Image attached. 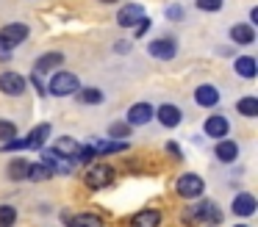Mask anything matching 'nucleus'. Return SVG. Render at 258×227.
I'll return each mask as SVG.
<instances>
[{
	"mask_svg": "<svg viewBox=\"0 0 258 227\" xmlns=\"http://www.w3.org/2000/svg\"><path fill=\"white\" fill-rule=\"evenodd\" d=\"M255 208H258L255 197H252V194H247V191L236 194V197H233V205H230L233 216H252V213H255Z\"/></svg>",
	"mask_w": 258,
	"mask_h": 227,
	"instance_id": "17",
	"label": "nucleus"
},
{
	"mask_svg": "<svg viewBox=\"0 0 258 227\" xmlns=\"http://www.w3.org/2000/svg\"><path fill=\"white\" fill-rule=\"evenodd\" d=\"M25 39H28V25H25V22H9V25L0 28V42L12 50L17 47V44H23Z\"/></svg>",
	"mask_w": 258,
	"mask_h": 227,
	"instance_id": "5",
	"label": "nucleus"
},
{
	"mask_svg": "<svg viewBox=\"0 0 258 227\" xmlns=\"http://www.w3.org/2000/svg\"><path fill=\"white\" fill-rule=\"evenodd\" d=\"M81 89L78 78L73 75V72H64L58 69L56 75L50 78V86H47V94H53V97H70V94H75Z\"/></svg>",
	"mask_w": 258,
	"mask_h": 227,
	"instance_id": "3",
	"label": "nucleus"
},
{
	"mask_svg": "<svg viewBox=\"0 0 258 227\" xmlns=\"http://www.w3.org/2000/svg\"><path fill=\"white\" fill-rule=\"evenodd\" d=\"M195 103L203 105V108H214L219 103V89L211 86V83H200L195 89Z\"/></svg>",
	"mask_w": 258,
	"mask_h": 227,
	"instance_id": "16",
	"label": "nucleus"
},
{
	"mask_svg": "<svg viewBox=\"0 0 258 227\" xmlns=\"http://www.w3.org/2000/svg\"><path fill=\"white\" fill-rule=\"evenodd\" d=\"M70 227H103V219L97 213H75L67 219Z\"/></svg>",
	"mask_w": 258,
	"mask_h": 227,
	"instance_id": "23",
	"label": "nucleus"
},
{
	"mask_svg": "<svg viewBox=\"0 0 258 227\" xmlns=\"http://www.w3.org/2000/svg\"><path fill=\"white\" fill-rule=\"evenodd\" d=\"M236 111H239L241 116H258V97H241L239 103H236Z\"/></svg>",
	"mask_w": 258,
	"mask_h": 227,
	"instance_id": "27",
	"label": "nucleus"
},
{
	"mask_svg": "<svg viewBox=\"0 0 258 227\" xmlns=\"http://www.w3.org/2000/svg\"><path fill=\"white\" fill-rule=\"evenodd\" d=\"M147 53H150L153 58H158V61H172L175 55H178V44H175V39H169V36L153 39V42L147 44Z\"/></svg>",
	"mask_w": 258,
	"mask_h": 227,
	"instance_id": "7",
	"label": "nucleus"
},
{
	"mask_svg": "<svg viewBox=\"0 0 258 227\" xmlns=\"http://www.w3.org/2000/svg\"><path fill=\"white\" fill-rule=\"evenodd\" d=\"M233 227H247V224H233Z\"/></svg>",
	"mask_w": 258,
	"mask_h": 227,
	"instance_id": "41",
	"label": "nucleus"
},
{
	"mask_svg": "<svg viewBox=\"0 0 258 227\" xmlns=\"http://www.w3.org/2000/svg\"><path fill=\"white\" fill-rule=\"evenodd\" d=\"M233 69H236V75L247 78V81H252V78L258 75V64H255L252 55H239V58L233 61Z\"/></svg>",
	"mask_w": 258,
	"mask_h": 227,
	"instance_id": "21",
	"label": "nucleus"
},
{
	"mask_svg": "<svg viewBox=\"0 0 258 227\" xmlns=\"http://www.w3.org/2000/svg\"><path fill=\"white\" fill-rule=\"evenodd\" d=\"M108 138H117V141H128L125 136H131V125L128 122H114V125H108Z\"/></svg>",
	"mask_w": 258,
	"mask_h": 227,
	"instance_id": "28",
	"label": "nucleus"
},
{
	"mask_svg": "<svg viewBox=\"0 0 258 227\" xmlns=\"http://www.w3.org/2000/svg\"><path fill=\"white\" fill-rule=\"evenodd\" d=\"M92 158H97L95 147H78V153L73 155L75 164H92Z\"/></svg>",
	"mask_w": 258,
	"mask_h": 227,
	"instance_id": "30",
	"label": "nucleus"
},
{
	"mask_svg": "<svg viewBox=\"0 0 258 227\" xmlns=\"http://www.w3.org/2000/svg\"><path fill=\"white\" fill-rule=\"evenodd\" d=\"M53 177V172L47 169L45 164H28V177H25V180H34V183H45V180H50Z\"/></svg>",
	"mask_w": 258,
	"mask_h": 227,
	"instance_id": "24",
	"label": "nucleus"
},
{
	"mask_svg": "<svg viewBox=\"0 0 258 227\" xmlns=\"http://www.w3.org/2000/svg\"><path fill=\"white\" fill-rule=\"evenodd\" d=\"M230 39H233L236 44H252L255 42V28H252L250 22H236V25L230 28Z\"/></svg>",
	"mask_w": 258,
	"mask_h": 227,
	"instance_id": "20",
	"label": "nucleus"
},
{
	"mask_svg": "<svg viewBox=\"0 0 258 227\" xmlns=\"http://www.w3.org/2000/svg\"><path fill=\"white\" fill-rule=\"evenodd\" d=\"M12 53H14L12 47H6V44L0 42V61H9V58H12Z\"/></svg>",
	"mask_w": 258,
	"mask_h": 227,
	"instance_id": "37",
	"label": "nucleus"
},
{
	"mask_svg": "<svg viewBox=\"0 0 258 227\" xmlns=\"http://www.w3.org/2000/svg\"><path fill=\"white\" fill-rule=\"evenodd\" d=\"M78 147H81V144L75 141V138H70V136H61V138H56V144H53V153H58L61 158L73 161V155L78 153Z\"/></svg>",
	"mask_w": 258,
	"mask_h": 227,
	"instance_id": "22",
	"label": "nucleus"
},
{
	"mask_svg": "<svg viewBox=\"0 0 258 227\" xmlns=\"http://www.w3.org/2000/svg\"><path fill=\"white\" fill-rule=\"evenodd\" d=\"M150 28H153L150 17H145V20H139V22H136V31H134V36H136V39H142L147 31H150Z\"/></svg>",
	"mask_w": 258,
	"mask_h": 227,
	"instance_id": "33",
	"label": "nucleus"
},
{
	"mask_svg": "<svg viewBox=\"0 0 258 227\" xmlns=\"http://www.w3.org/2000/svg\"><path fill=\"white\" fill-rule=\"evenodd\" d=\"M250 25H252V28L258 25V9H250Z\"/></svg>",
	"mask_w": 258,
	"mask_h": 227,
	"instance_id": "39",
	"label": "nucleus"
},
{
	"mask_svg": "<svg viewBox=\"0 0 258 227\" xmlns=\"http://www.w3.org/2000/svg\"><path fill=\"white\" fill-rule=\"evenodd\" d=\"M97 3H103V6H111V3H119V0H97Z\"/></svg>",
	"mask_w": 258,
	"mask_h": 227,
	"instance_id": "40",
	"label": "nucleus"
},
{
	"mask_svg": "<svg viewBox=\"0 0 258 227\" xmlns=\"http://www.w3.org/2000/svg\"><path fill=\"white\" fill-rule=\"evenodd\" d=\"M222 3H225V0H195V6L200 11H219V9H222Z\"/></svg>",
	"mask_w": 258,
	"mask_h": 227,
	"instance_id": "32",
	"label": "nucleus"
},
{
	"mask_svg": "<svg viewBox=\"0 0 258 227\" xmlns=\"http://www.w3.org/2000/svg\"><path fill=\"white\" fill-rule=\"evenodd\" d=\"M203 130H206V136H211V138H225L228 136V130H230V125H228V119H225L222 114H211L206 119V125H203Z\"/></svg>",
	"mask_w": 258,
	"mask_h": 227,
	"instance_id": "14",
	"label": "nucleus"
},
{
	"mask_svg": "<svg viewBox=\"0 0 258 227\" xmlns=\"http://www.w3.org/2000/svg\"><path fill=\"white\" fill-rule=\"evenodd\" d=\"M14 221H17L14 205H0V227H14Z\"/></svg>",
	"mask_w": 258,
	"mask_h": 227,
	"instance_id": "29",
	"label": "nucleus"
},
{
	"mask_svg": "<svg viewBox=\"0 0 258 227\" xmlns=\"http://www.w3.org/2000/svg\"><path fill=\"white\" fill-rule=\"evenodd\" d=\"M42 164L47 166V169L53 172V175H70L73 172V164H70L67 158H61L58 153H53V149H42Z\"/></svg>",
	"mask_w": 258,
	"mask_h": 227,
	"instance_id": "11",
	"label": "nucleus"
},
{
	"mask_svg": "<svg viewBox=\"0 0 258 227\" xmlns=\"http://www.w3.org/2000/svg\"><path fill=\"white\" fill-rule=\"evenodd\" d=\"M175 191H178L180 199H197L203 191H206V183H203L200 175L186 172V175H180L178 180H175Z\"/></svg>",
	"mask_w": 258,
	"mask_h": 227,
	"instance_id": "4",
	"label": "nucleus"
},
{
	"mask_svg": "<svg viewBox=\"0 0 258 227\" xmlns=\"http://www.w3.org/2000/svg\"><path fill=\"white\" fill-rule=\"evenodd\" d=\"M25 86H28V81H25L23 75H17L14 69H6L0 75V92L9 94V97H23Z\"/></svg>",
	"mask_w": 258,
	"mask_h": 227,
	"instance_id": "6",
	"label": "nucleus"
},
{
	"mask_svg": "<svg viewBox=\"0 0 258 227\" xmlns=\"http://www.w3.org/2000/svg\"><path fill=\"white\" fill-rule=\"evenodd\" d=\"M78 100L81 103H86V105H100L103 103V92L100 89H95V86H86V89H78Z\"/></svg>",
	"mask_w": 258,
	"mask_h": 227,
	"instance_id": "25",
	"label": "nucleus"
},
{
	"mask_svg": "<svg viewBox=\"0 0 258 227\" xmlns=\"http://www.w3.org/2000/svg\"><path fill=\"white\" fill-rule=\"evenodd\" d=\"M180 17H183V9H180V6H169V9H167V20H175V22H178Z\"/></svg>",
	"mask_w": 258,
	"mask_h": 227,
	"instance_id": "36",
	"label": "nucleus"
},
{
	"mask_svg": "<svg viewBox=\"0 0 258 227\" xmlns=\"http://www.w3.org/2000/svg\"><path fill=\"white\" fill-rule=\"evenodd\" d=\"M47 136H50V125L47 122H39L36 127H31V133L23 138L25 141V149H42L47 141Z\"/></svg>",
	"mask_w": 258,
	"mask_h": 227,
	"instance_id": "15",
	"label": "nucleus"
},
{
	"mask_svg": "<svg viewBox=\"0 0 258 227\" xmlns=\"http://www.w3.org/2000/svg\"><path fill=\"white\" fill-rule=\"evenodd\" d=\"M64 64V53H45V55H39L36 58V64H34V75H47V72H53V69H58V66Z\"/></svg>",
	"mask_w": 258,
	"mask_h": 227,
	"instance_id": "13",
	"label": "nucleus"
},
{
	"mask_svg": "<svg viewBox=\"0 0 258 227\" xmlns=\"http://www.w3.org/2000/svg\"><path fill=\"white\" fill-rule=\"evenodd\" d=\"M214 155H217L219 164H233L239 158V144L230 141V138H219L217 147H214Z\"/></svg>",
	"mask_w": 258,
	"mask_h": 227,
	"instance_id": "18",
	"label": "nucleus"
},
{
	"mask_svg": "<svg viewBox=\"0 0 258 227\" xmlns=\"http://www.w3.org/2000/svg\"><path fill=\"white\" fill-rule=\"evenodd\" d=\"M145 9H142L139 3H128V6H122V9L117 11V22L122 28H136V22L139 20H145Z\"/></svg>",
	"mask_w": 258,
	"mask_h": 227,
	"instance_id": "9",
	"label": "nucleus"
},
{
	"mask_svg": "<svg viewBox=\"0 0 258 227\" xmlns=\"http://www.w3.org/2000/svg\"><path fill=\"white\" fill-rule=\"evenodd\" d=\"M128 227H161V210L145 208L128 219Z\"/></svg>",
	"mask_w": 258,
	"mask_h": 227,
	"instance_id": "12",
	"label": "nucleus"
},
{
	"mask_svg": "<svg viewBox=\"0 0 258 227\" xmlns=\"http://www.w3.org/2000/svg\"><path fill=\"white\" fill-rule=\"evenodd\" d=\"M111 180H114V169L108 164H89V169H86V175H84V186L89 188V191H100V188H106V186H111Z\"/></svg>",
	"mask_w": 258,
	"mask_h": 227,
	"instance_id": "2",
	"label": "nucleus"
},
{
	"mask_svg": "<svg viewBox=\"0 0 258 227\" xmlns=\"http://www.w3.org/2000/svg\"><path fill=\"white\" fill-rule=\"evenodd\" d=\"M97 153V158H103V155H117V153H125V149L131 147L128 141H117V138H103V141H95L92 144Z\"/></svg>",
	"mask_w": 258,
	"mask_h": 227,
	"instance_id": "19",
	"label": "nucleus"
},
{
	"mask_svg": "<svg viewBox=\"0 0 258 227\" xmlns=\"http://www.w3.org/2000/svg\"><path fill=\"white\" fill-rule=\"evenodd\" d=\"M17 136V125L9 119H0V141H9V138Z\"/></svg>",
	"mask_w": 258,
	"mask_h": 227,
	"instance_id": "31",
	"label": "nucleus"
},
{
	"mask_svg": "<svg viewBox=\"0 0 258 227\" xmlns=\"http://www.w3.org/2000/svg\"><path fill=\"white\" fill-rule=\"evenodd\" d=\"M153 114H156V108H153L150 103H134L128 108V114H125V122H128L131 127H139V125H147V122L153 119Z\"/></svg>",
	"mask_w": 258,
	"mask_h": 227,
	"instance_id": "8",
	"label": "nucleus"
},
{
	"mask_svg": "<svg viewBox=\"0 0 258 227\" xmlns=\"http://www.w3.org/2000/svg\"><path fill=\"white\" fill-rule=\"evenodd\" d=\"M167 153L172 155L175 161H183V153H180V147H178L175 141H167Z\"/></svg>",
	"mask_w": 258,
	"mask_h": 227,
	"instance_id": "35",
	"label": "nucleus"
},
{
	"mask_svg": "<svg viewBox=\"0 0 258 227\" xmlns=\"http://www.w3.org/2000/svg\"><path fill=\"white\" fill-rule=\"evenodd\" d=\"M156 116L158 122H161L164 127H178L180 125V119H183V114H180V108L178 105H172V103H164V105H158L156 108Z\"/></svg>",
	"mask_w": 258,
	"mask_h": 227,
	"instance_id": "10",
	"label": "nucleus"
},
{
	"mask_svg": "<svg viewBox=\"0 0 258 227\" xmlns=\"http://www.w3.org/2000/svg\"><path fill=\"white\" fill-rule=\"evenodd\" d=\"M114 50H117V53H128L131 44H128V42H117V44H114Z\"/></svg>",
	"mask_w": 258,
	"mask_h": 227,
	"instance_id": "38",
	"label": "nucleus"
},
{
	"mask_svg": "<svg viewBox=\"0 0 258 227\" xmlns=\"http://www.w3.org/2000/svg\"><path fill=\"white\" fill-rule=\"evenodd\" d=\"M31 83H34V89H36V94H47V89H45V83H42V75H34V72H31Z\"/></svg>",
	"mask_w": 258,
	"mask_h": 227,
	"instance_id": "34",
	"label": "nucleus"
},
{
	"mask_svg": "<svg viewBox=\"0 0 258 227\" xmlns=\"http://www.w3.org/2000/svg\"><path fill=\"white\" fill-rule=\"evenodd\" d=\"M9 177H12V180H25V177H28V161L25 158H14L12 164H9Z\"/></svg>",
	"mask_w": 258,
	"mask_h": 227,
	"instance_id": "26",
	"label": "nucleus"
},
{
	"mask_svg": "<svg viewBox=\"0 0 258 227\" xmlns=\"http://www.w3.org/2000/svg\"><path fill=\"white\" fill-rule=\"evenodd\" d=\"M183 221H206V224H219V221H222V213H219L217 202L203 199V202H195L189 210H186Z\"/></svg>",
	"mask_w": 258,
	"mask_h": 227,
	"instance_id": "1",
	"label": "nucleus"
}]
</instances>
